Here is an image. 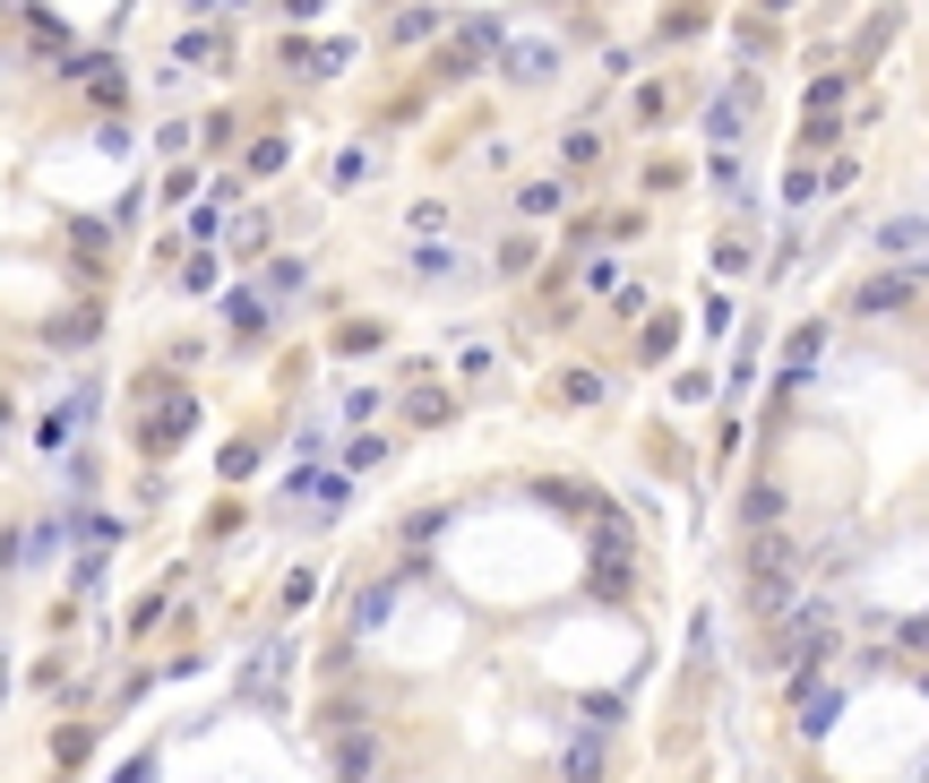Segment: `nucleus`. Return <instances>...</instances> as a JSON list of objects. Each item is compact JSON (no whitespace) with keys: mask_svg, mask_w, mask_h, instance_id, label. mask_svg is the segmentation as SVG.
Segmentation results:
<instances>
[{"mask_svg":"<svg viewBox=\"0 0 929 783\" xmlns=\"http://www.w3.org/2000/svg\"><path fill=\"white\" fill-rule=\"evenodd\" d=\"M758 577H801V543L774 525V534H749V586Z\"/></svg>","mask_w":929,"mask_h":783,"instance_id":"1","label":"nucleus"},{"mask_svg":"<svg viewBox=\"0 0 929 783\" xmlns=\"http://www.w3.org/2000/svg\"><path fill=\"white\" fill-rule=\"evenodd\" d=\"M190 423H198V405H190V396H172L164 414H147V439H138V448H147V457H172V448L190 439Z\"/></svg>","mask_w":929,"mask_h":783,"instance_id":"2","label":"nucleus"},{"mask_svg":"<svg viewBox=\"0 0 929 783\" xmlns=\"http://www.w3.org/2000/svg\"><path fill=\"white\" fill-rule=\"evenodd\" d=\"M783 517H792L783 483H749V490H740V534H774Z\"/></svg>","mask_w":929,"mask_h":783,"instance_id":"3","label":"nucleus"},{"mask_svg":"<svg viewBox=\"0 0 929 783\" xmlns=\"http://www.w3.org/2000/svg\"><path fill=\"white\" fill-rule=\"evenodd\" d=\"M903 294H912L903 276H869L861 294H852V310H869V319H887V310H903Z\"/></svg>","mask_w":929,"mask_h":783,"instance_id":"4","label":"nucleus"},{"mask_svg":"<svg viewBox=\"0 0 929 783\" xmlns=\"http://www.w3.org/2000/svg\"><path fill=\"white\" fill-rule=\"evenodd\" d=\"M387 612H396V577H379V586H362V603H353V637H362V628H379Z\"/></svg>","mask_w":929,"mask_h":783,"instance_id":"5","label":"nucleus"},{"mask_svg":"<svg viewBox=\"0 0 929 783\" xmlns=\"http://www.w3.org/2000/svg\"><path fill=\"white\" fill-rule=\"evenodd\" d=\"M878 250H887V259H912V250H929V225L921 216H896V225L878 232Z\"/></svg>","mask_w":929,"mask_h":783,"instance_id":"6","label":"nucleus"},{"mask_svg":"<svg viewBox=\"0 0 929 783\" xmlns=\"http://www.w3.org/2000/svg\"><path fill=\"white\" fill-rule=\"evenodd\" d=\"M834 706H843V688H809V697H801V732H809V741L834 723Z\"/></svg>","mask_w":929,"mask_h":783,"instance_id":"7","label":"nucleus"},{"mask_svg":"<svg viewBox=\"0 0 929 783\" xmlns=\"http://www.w3.org/2000/svg\"><path fill=\"white\" fill-rule=\"evenodd\" d=\"M594 552H603V559H629V517H620V508H603V517H594Z\"/></svg>","mask_w":929,"mask_h":783,"instance_id":"8","label":"nucleus"},{"mask_svg":"<svg viewBox=\"0 0 929 783\" xmlns=\"http://www.w3.org/2000/svg\"><path fill=\"white\" fill-rule=\"evenodd\" d=\"M818 345H827V336H818V327H801V336L783 345V379H809V361H818Z\"/></svg>","mask_w":929,"mask_h":783,"instance_id":"9","label":"nucleus"},{"mask_svg":"<svg viewBox=\"0 0 929 783\" xmlns=\"http://www.w3.org/2000/svg\"><path fill=\"white\" fill-rule=\"evenodd\" d=\"M508 69H516V78H551V52H543V43H516Z\"/></svg>","mask_w":929,"mask_h":783,"instance_id":"10","label":"nucleus"},{"mask_svg":"<svg viewBox=\"0 0 929 783\" xmlns=\"http://www.w3.org/2000/svg\"><path fill=\"white\" fill-rule=\"evenodd\" d=\"M405 414H414V423H439V414H448V396H439V388H414V396H405Z\"/></svg>","mask_w":929,"mask_h":783,"instance_id":"11","label":"nucleus"},{"mask_svg":"<svg viewBox=\"0 0 929 783\" xmlns=\"http://www.w3.org/2000/svg\"><path fill=\"white\" fill-rule=\"evenodd\" d=\"M439 27V18H431V9H405V18H396V43H422V34Z\"/></svg>","mask_w":929,"mask_h":783,"instance_id":"12","label":"nucleus"},{"mask_svg":"<svg viewBox=\"0 0 929 783\" xmlns=\"http://www.w3.org/2000/svg\"><path fill=\"white\" fill-rule=\"evenodd\" d=\"M233 327H267V301H258V294H233Z\"/></svg>","mask_w":929,"mask_h":783,"instance_id":"13","label":"nucleus"},{"mask_svg":"<svg viewBox=\"0 0 929 783\" xmlns=\"http://www.w3.org/2000/svg\"><path fill=\"white\" fill-rule=\"evenodd\" d=\"M0 681H9V672H0Z\"/></svg>","mask_w":929,"mask_h":783,"instance_id":"14","label":"nucleus"}]
</instances>
